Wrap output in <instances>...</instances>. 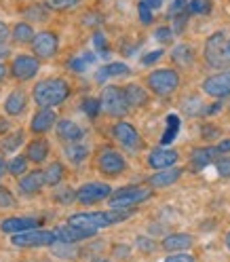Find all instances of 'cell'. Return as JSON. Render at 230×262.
I'll return each instance as SVG.
<instances>
[{"mask_svg":"<svg viewBox=\"0 0 230 262\" xmlns=\"http://www.w3.org/2000/svg\"><path fill=\"white\" fill-rule=\"evenodd\" d=\"M131 216L129 209H112V211H83V214H74L70 216V224L80 226V228H87V231L97 233L100 228H106L110 224H117L123 222Z\"/></svg>","mask_w":230,"mask_h":262,"instance_id":"cell-1","label":"cell"},{"mask_svg":"<svg viewBox=\"0 0 230 262\" xmlns=\"http://www.w3.org/2000/svg\"><path fill=\"white\" fill-rule=\"evenodd\" d=\"M32 95L40 108H55L65 102V97L70 95V87L63 78H44L34 87Z\"/></svg>","mask_w":230,"mask_h":262,"instance_id":"cell-2","label":"cell"},{"mask_svg":"<svg viewBox=\"0 0 230 262\" xmlns=\"http://www.w3.org/2000/svg\"><path fill=\"white\" fill-rule=\"evenodd\" d=\"M150 194H152V190L140 188V186L119 188L117 192L110 194V207L112 209H129V207H133V205H140L146 199H150Z\"/></svg>","mask_w":230,"mask_h":262,"instance_id":"cell-3","label":"cell"},{"mask_svg":"<svg viewBox=\"0 0 230 262\" xmlns=\"http://www.w3.org/2000/svg\"><path fill=\"white\" fill-rule=\"evenodd\" d=\"M100 104H102V110L110 117H125L127 110H129V104H127V97H125V91L119 89V87H106L102 91V97H100Z\"/></svg>","mask_w":230,"mask_h":262,"instance_id":"cell-4","label":"cell"},{"mask_svg":"<svg viewBox=\"0 0 230 262\" xmlns=\"http://www.w3.org/2000/svg\"><path fill=\"white\" fill-rule=\"evenodd\" d=\"M148 87H150L156 95H169L179 87V74L171 68L154 70L150 76H148Z\"/></svg>","mask_w":230,"mask_h":262,"instance_id":"cell-5","label":"cell"},{"mask_svg":"<svg viewBox=\"0 0 230 262\" xmlns=\"http://www.w3.org/2000/svg\"><path fill=\"white\" fill-rule=\"evenodd\" d=\"M13 245L17 248H44V245H53L57 243V233L53 231H24V233H15L13 235Z\"/></svg>","mask_w":230,"mask_h":262,"instance_id":"cell-6","label":"cell"},{"mask_svg":"<svg viewBox=\"0 0 230 262\" xmlns=\"http://www.w3.org/2000/svg\"><path fill=\"white\" fill-rule=\"evenodd\" d=\"M226 34L224 32H216V34H211L209 40L205 42V59L209 66L213 68H222L226 66Z\"/></svg>","mask_w":230,"mask_h":262,"instance_id":"cell-7","label":"cell"},{"mask_svg":"<svg viewBox=\"0 0 230 262\" xmlns=\"http://www.w3.org/2000/svg\"><path fill=\"white\" fill-rule=\"evenodd\" d=\"M112 194V188L108 184H102V182H91V184H85L80 186L78 192H76V199L85 205H91V203H97V201H104Z\"/></svg>","mask_w":230,"mask_h":262,"instance_id":"cell-8","label":"cell"},{"mask_svg":"<svg viewBox=\"0 0 230 262\" xmlns=\"http://www.w3.org/2000/svg\"><path fill=\"white\" fill-rule=\"evenodd\" d=\"M112 136L121 146H125V148H129V150H135L142 146V140H140V134L135 131V127L125 123V121H121V123H117L112 127Z\"/></svg>","mask_w":230,"mask_h":262,"instance_id":"cell-9","label":"cell"},{"mask_svg":"<svg viewBox=\"0 0 230 262\" xmlns=\"http://www.w3.org/2000/svg\"><path fill=\"white\" fill-rule=\"evenodd\" d=\"M38 68H40V63H38L36 57L19 55V57H15L13 63H11V74L17 80H30V78L36 76Z\"/></svg>","mask_w":230,"mask_h":262,"instance_id":"cell-10","label":"cell"},{"mask_svg":"<svg viewBox=\"0 0 230 262\" xmlns=\"http://www.w3.org/2000/svg\"><path fill=\"white\" fill-rule=\"evenodd\" d=\"M32 51L36 53V57L49 59L57 53V34L53 32H40V34L34 36L32 40Z\"/></svg>","mask_w":230,"mask_h":262,"instance_id":"cell-11","label":"cell"},{"mask_svg":"<svg viewBox=\"0 0 230 262\" xmlns=\"http://www.w3.org/2000/svg\"><path fill=\"white\" fill-rule=\"evenodd\" d=\"M203 91L211 97H230V70L209 76L203 83Z\"/></svg>","mask_w":230,"mask_h":262,"instance_id":"cell-12","label":"cell"},{"mask_svg":"<svg viewBox=\"0 0 230 262\" xmlns=\"http://www.w3.org/2000/svg\"><path fill=\"white\" fill-rule=\"evenodd\" d=\"M97 167H100L102 173H108V176H119L125 171L127 163L125 159L117 152V150H104L97 159Z\"/></svg>","mask_w":230,"mask_h":262,"instance_id":"cell-13","label":"cell"},{"mask_svg":"<svg viewBox=\"0 0 230 262\" xmlns=\"http://www.w3.org/2000/svg\"><path fill=\"white\" fill-rule=\"evenodd\" d=\"M57 241H63V243H78L83 239H89L93 237L95 233L93 231H87V228H80V226H74V224H65V226H59L57 228Z\"/></svg>","mask_w":230,"mask_h":262,"instance_id":"cell-14","label":"cell"},{"mask_svg":"<svg viewBox=\"0 0 230 262\" xmlns=\"http://www.w3.org/2000/svg\"><path fill=\"white\" fill-rule=\"evenodd\" d=\"M175 161H177V152L169 148H154L150 157H148V163L154 169H169L175 165Z\"/></svg>","mask_w":230,"mask_h":262,"instance_id":"cell-15","label":"cell"},{"mask_svg":"<svg viewBox=\"0 0 230 262\" xmlns=\"http://www.w3.org/2000/svg\"><path fill=\"white\" fill-rule=\"evenodd\" d=\"M55 121H57L55 112H53L51 108H42V110H38V112L34 114V117H32L30 129L34 131V134H44V131H49V129L55 125Z\"/></svg>","mask_w":230,"mask_h":262,"instance_id":"cell-16","label":"cell"},{"mask_svg":"<svg viewBox=\"0 0 230 262\" xmlns=\"http://www.w3.org/2000/svg\"><path fill=\"white\" fill-rule=\"evenodd\" d=\"M36 220L34 218H7L0 222V228H3L5 233H24V231H32V228H36Z\"/></svg>","mask_w":230,"mask_h":262,"instance_id":"cell-17","label":"cell"},{"mask_svg":"<svg viewBox=\"0 0 230 262\" xmlns=\"http://www.w3.org/2000/svg\"><path fill=\"white\" fill-rule=\"evenodd\" d=\"M26 104H28L26 93L21 89H15L5 100V110H7V114H11V117H19V114L26 110Z\"/></svg>","mask_w":230,"mask_h":262,"instance_id":"cell-18","label":"cell"},{"mask_svg":"<svg viewBox=\"0 0 230 262\" xmlns=\"http://www.w3.org/2000/svg\"><path fill=\"white\" fill-rule=\"evenodd\" d=\"M57 136L59 140L63 142H80V138H83V129H80L74 121H68V119H61L57 123Z\"/></svg>","mask_w":230,"mask_h":262,"instance_id":"cell-19","label":"cell"},{"mask_svg":"<svg viewBox=\"0 0 230 262\" xmlns=\"http://www.w3.org/2000/svg\"><path fill=\"white\" fill-rule=\"evenodd\" d=\"M42 184H47V180H44V171H30L28 176H24L19 180V188L21 192L26 194H34L42 188Z\"/></svg>","mask_w":230,"mask_h":262,"instance_id":"cell-20","label":"cell"},{"mask_svg":"<svg viewBox=\"0 0 230 262\" xmlns=\"http://www.w3.org/2000/svg\"><path fill=\"white\" fill-rule=\"evenodd\" d=\"M179 176H182V169L179 167H169L167 171H158L150 178V186L152 188H165V186H171L173 182H177Z\"/></svg>","mask_w":230,"mask_h":262,"instance_id":"cell-21","label":"cell"},{"mask_svg":"<svg viewBox=\"0 0 230 262\" xmlns=\"http://www.w3.org/2000/svg\"><path fill=\"white\" fill-rule=\"evenodd\" d=\"M26 157H28V161H32V163H36V165H38V163H42L49 157V144L42 138H36L34 142L28 144Z\"/></svg>","mask_w":230,"mask_h":262,"instance_id":"cell-22","label":"cell"},{"mask_svg":"<svg viewBox=\"0 0 230 262\" xmlns=\"http://www.w3.org/2000/svg\"><path fill=\"white\" fill-rule=\"evenodd\" d=\"M192 245V237L186 235V233H175V235H169L163 241V248L167 252H179V250H188Z\"/></svg>","mask_w":230,"mask_h":262,"instance_id":"cell-23","label":"cell"},{"mask_svg":"<svg viewBox=\"0 0 230 262\" xmlns=\"http://www.w3.org/2000/svg\"><path fill=\"white\" fill-rule=\"evenodd\" d=\"M125 97H127V104L135 106V108L148 104V93L140 85H127L125 87Z\"/></svg>","mask_w":230,"mask_h":262,"instance_id":"cell-24","label":"cell"},{"mask_svg":"<svg viewBox=\"0 0 230 262\" xmlns=\"http://www.w3.org/2000/svg\"><path fill=\"white\" fill-rule=\"evenodd\" d=\"M216 152H218V146H216V148H196V150L192 152L190 161H192V165H194L196 169H203V167H207L209 163L213 161Z\"/></svg>","mask_w":230,"mask_h":262,"instance_id":"cell-25","label":"cell"},{"mask_svg":"<svg viewBox=\"0 0 230 262\" xmlns=\"http://www.w3.org/2000/svg\"><path fill=\"white\" fill-rule=\"evenodd\" d=\"M34 30H32V26L28 24H17L13 28V40L19 42V45H26V42H32L34 40Z\"/></svg>","mask_w":230,"mask_h":262,"instance_id":"cell-26","label":"cell"},{"mask_svg":"<svg viewBox=\"0 0 230 262\" xmlns=\"http://www.w3.org/2000/svg\"><path fill=\"white\" fill-rule=\"evenodd\" d=\"M129 72V68L125 63H121V61H114V63H108V66H104V68L97 72V80H106L108 76H121V74H127Z\"/></svg>","mask_w":230,"mask_h":262,"instance_id":"cell-27","label":"cell"},{"mask_svg":"<svg viewBox=\"0 0 230 262\" xmlns=\"http://www.w3.org/2000/svg\"><path fill=\"white\" fill-rule=\"evenodd\" d=\"M89 155V148L83 144H78V142H72L68 148H65V159H68L70 163H80V161H85Z\"/></svg>","mask_w":230,"mask_h":262,"instance_id":"cell-28","label":"cell"},{"mask_svg":"<svg viewBox=\"0 0 230 262\" xmlns=\"http://www.w3.org/2000/svg\"><path fill=\"white\" fill-rule=\"evenodd\" d=\"M21 144H24V131H15V134L3 138V142H0V150L3 152H15Z\"/></svg>","mask_w":230,"mask_h":262,"instance_id":"cell-29","label":"cell"},{"mask_svg":"<svg viewBox=\"0 0 230 262\" xmlns=\"http://www.w3.org/2000/svg\"><path fill=\"white\" fill-rule=\"evenodd\" d=\"M63 178V165L61 163H51L47 169H44V180L49 186H57Z\"/></svg>","mask_w":230,"mask_h":262,"instance_id":"cell-30","label":"cell"},{"mask_svg":"<svg viewBox=\"0 0 230 262\" xmlns=\"http://www.w3.org/2000/svg\"><path fill=\"white\" fill-rule=\"evenodd\" d=\"M177 131H179V117H175V114H169L167 117V129H165V134H163L160 142L163 144H171L177 136Z\"/></svg>","mask_w":230,"mask_h":262,"instance_id":"cell-31","label":"cell"},{"mask_svg":"<svg viewBox=\"0 0 230 262\" xmlns=\"http://www.w3.org/2000/svg\"><path fill=\"white\" fill-rule=\"evenodd\" d=\"M7 169H9V173L15 176V178L24 176V173L28 171V157H15V159L9 163V165H7Z\"/></svg>","mask_w":230,"mask_h":262,"instance_id":"cell-32","label":"cell"},{"mask_svg":"<svg viewBox=\"0 0 230 262\" xmlns=\"http://www.w3.org/2000/svg\"><path fill=\"white\" fill-rule=\"evenodd\" d=\"M173 59L177 63H182V66H188L192 61V49L186 47V45H179L175 47V51H173Z\"/></svg>","mask_w":230,"mask_h":262,"instance_id":"cell-33","label":"cell"},{"mask_svg":"<svg viewBox=\"0 0 230 262\" xmlns=\"http://www.w3.org/2000/svg\"><path fill=\"white\" fill-rule=\"evenodd\" d=\"M59 245H55L53 243V254H57L59 258H76V250L74 248H70V245H74V243H63V241H57Z\"/></svg>","mask_w":230,"mask_h":262,"instance_id":"cell-34","label":"cell"},{"mask_svg":"<svg viewBox=\"0 0 230 262\" xmlns=\"http://www.w3.org/2000/svg\"><path fill=\"white\" fill-rule=\"evenodd\" d=\"M209 11H211L209 0H190L188 3V13H192V15H203Z\"/></svg>","mask_w":230,"mask_h":262,"instance_id":"cell-35","label":"cell"},{"mask_svg":"<svg viewBox=\"0 0 230 262\" xmlns=\"http://www.w3.org/2000/svg\"><path fill=\"white\" fill-rule=\"evenodd\" d=\"M80 3V0H47V7L53 9V11H65V9H72Z\"/></svg>","mask_w":230,"mask_h":262,"instance_id":"cell-36","label":"cell"},{"mask_svg":"<svg viewBox=\"0 0 230 262\" xmlns=\"http://www.w3.org/2000/svg\"><path fill=\"white\" fill-rule=\"evenodd\" d=\"M83 110L89 114L91 119H95V117H97V112L102 110V104L97 102V100H93V97H89V100H85V102H83Z\"/></svg>","mask_w":230,"mask_h":262,"instance_id":"cell-37","label":"cell"},{"mask_svg":"<svg viewBox=\"0 0 230 262\" xmlns=\"http://www.w3.org/2000/svg\"><path fill=\"white\" fill-rule=\"evenodd\" d=\"M137 15H140V19H142V24H152V9L150 7H148L146 3H144V0H142V3L137 5Z\"/></svg>","mask_w":230,"mask_h":262,"instance_id":"cell-38","label":"cell"},{"mask_svg":"<svg viewBox=\"0 0 230 262\" xmlns=\"http://www.w3.org/2000/svg\"><path fill=\"white\" fill-rule=\"evenodd\" d=\"M93 45H95V49L100 51L102 55H106L108 53V45H106V36L102 34V32H95L93 34Z\"/></svg>","mask_w":230,"mask_h":262,"instance_id":"cell-39","label":"cell"},{"mask_svg":"<svg viewBox=\"0 0 230 262\" xmlns=\"http://www.w3.org/2000/svg\"><path fill=\"white\" fill-rule=\"evenodd\" d=\"M0 207H15V196L5 186H0Z\"/></svg>","mask_w":230,"mask_h":262,"instance_id":"cell-40","label":"cell"},{"mask_svg":"<svg viewBox=\"0 0 230 262\" xmlns=\"http://www.w3.org/2000/svg\"><path fill=\"white\" fill-rule=\"evenodd\" d=\"M74 196H76V194H74L70 188H57V192H55V199H57L59 203H70Z\"/></svg>","mask_w":230,"mask_h":262,"instance_id":"cell-41","label":"cell"},{"mask_svg":"<svg viewBox=\"0 0 230 262\" xmlns=\"http://www.w3.org/2000/svg\"><path fill=\"white\" fill-rule=\"evenodd\" d=\"M184 9L188 11V3H186V0H173L169 15H171V17H177V15H182V13H184Z\"/></svg>","mask_w":230,"mask_h":262,"instance_id":"cell-42","label":"cell"},{"mask_svg":"<svg viewBox=\"0 0 230 262\" xmlns=\"http://www.w3.org/2000/svg\"><path fill=\"white\" fill-rule=\"evenodd\" d=\"M154 36H156V40H160V42H167V40H171V36H173V30L167 28V26H163V28H158V30L154 32Z\"/></svg>","mask_w":230,"mask_h":262,"instance_id":"cell-43","label":"cell"},{"mask_svg":"<svg viewBox=\"0 0 230 262\" xmlns=\"http://www.w3.org/2000/svg\"><path fill=\"white\" fill-rule=\"evenodd\" d=\"M87 63H89V59H87V57H76V59H72L68 66H70V68H72L74 72H85Z\"/></svg>","mask_w":230,"mask_h":262,"instance_id":"cell-44","label":"cell"},{"mask_svg":"<svg viewBox=\"0 0 230 262\" xmlns=\"http://www.w3.org/2000/svg\"><path fill=\"white\" fill-rule=\"evenodd\" d=\"M216 169H218L220 176L228 178V176H230V159H220V161L216 163Z\"/></svg>","mask_w":230,"mask_h":262,"instance_id":"cell-45","label":"cell"},{"mask_svg":"<svg viewBox=\"0 0 230 262\" xmlns=\"http://www.w3.org/2000/svg\"><path fill=\"white\" fill-rule=\"evenodd\" d=\"M26 17H38V21H44V19H47V13H44L40 7H38V9L32 7V9L26 11Z\"/></svg>","mask_w":230,"mask_h":262,"instance_id":"cell-46","label":"cell"},{"mask_svg":"<svg viewBox=\"0 0 230 262\" xmlns=\"http://www.w3.org/2000/svg\"><path fill=\"white\" fill-rule=\"evenodd\" d=\"M160 55H163V51H152V53H148V55L142 59V63H144V66H150V63L158 61V59H160Z\"/></svg>","mask_w":230,"mask_h":262,"instance_id":"cell-47","label":"cell"},{"mask_svg":"<svg viewBox=\"0 0 230 262\" xmlns=\"http://www.w3.org/2000/svg\"><path fill=\"white\" fill-rule=\"evenodd\" d=\"M165 262H194V258L188 254H175V256H169Z\"/></svg>","mask_w":230,"mask_h":262,"instance_id":"cell-48","label":"cell"},{"mask_svg":"<svg viewBox=\"0 0 230 262\" xmlns=\"http://www.w3.org/2000/svg\"><path fill=\"white\" fill-rule=\"evenodd\" d=\"M7 36H9V28H7L3 21H0V45L7 40Z\"/></svg>","mask_w":230,"mask_h":262,"instance_id":"cell-49","label":"cell"},{"mask_svg":"<svg viewBox=\"0 0 230 262\" xmlns=\"http://www.w3.org/2000/svg\"><path fill=\"white\" fill-rule=\"evenodd\" d=\"M218 152H230V140H224L222 144H218Z\"/></svg>","mask_w":230,"mask_h":262,"instance_id":"cell-50","label":"cell"},{"mask_svg":"<svg viewBox=\"0 0 230 262\" xmlns=\"http://www.w3.org/2000/svg\"><path fill=\"white\" fill-rule=\"evenodd\" d=\"M95 24H100L95 15H85V26H95Z\"/></svg>","mask_w":230,"mask_h":262,"instance_id":"cell-51","label":"cell"},{"mask_svg":"<svg viewBox=\"0 0 230 262\" xmlns=\"http://www.w3.org/2000/svg\"><path fill=\"white\" fill-rule=\"evenodd\" d=\"M144 3L150 7V9H160V5H163V0H144Z\"/></svg>","mask_w":230,"mask_h":262,"instance_id":"cell-52","label":"cell"},{"mask_svg":"<svg viewBox=\"0 0 230 262\" xmlns=\"http://www.w3.org/2000/svg\"><path fill=\"white\" fill-rule=\"evenodd\" d=\"M137 245H140V248H142V250H150V248H152V245H150V243H148L146 239H140V241H137Z\"/></svg>","mask_w":230,"mask_h":262,"instance_id":"cell-53","label":"cell"},{"mask_svg":"<svg viewBox=\"0 0 230 262\" xmlns=\"http://www.w3.org/2000/svg\"><path fill=\"white\" fill-rule=\"evenodd\" d=\"M5 76H7V68H5V63L0 61V80H3Z\"/></svg>","mask_w":230,"mask_h":262,"instance_id":"cell-54","label":"cell"},{"mask_svg":"<svg viewBox=\"0 0 230 262\" xmlns=\"http://www.w3.org/2000/svg\"><path fill=\"white\" fill-rule=\"evenodd\" d=\"M226 63H230V38L226 42Z\"/></svg>","mask_w":230,"mask_h":262,"instance_id":"cell-55","label":"cell"},{"mask_svg":"<svg viewBox=\"0 0 230 262\" xmlns=\"http://www.w3.org/2000/svg\"><path fill=\"white\" fill-rule=\"evenodd\" d=\"M5 169H7V163L0 159V178H3V173H5Z\"/></svg>","mask_w":230,"mask_h":262,"instance_id":"cell-56","label":"cell"},{"mask_svg":"<svg viewBox=\"0 0 230 262\" xmlns=\"http://www.w3.org/2000/svg\"><path fill=\"white\" fill-rule=\"evenodd\" d=\"M7 53H9L7 49H5V47H0V57H7Z\"/></svg>","mask_w":230,"mask_h":262,"instance_id":"cell-57","label":"cell"},{"mask_svg":"<svg viewBox=\"0 0 230 262\" xmlns=\"http://www.w3.org/2000/svg\"><path fill=\"white\" fill-rule=\"evenodd\" d=\"M226 245H228V250H230V231H228V235H226Z\"/></svg>","mask_w":230,"mask_h":262,"instance_id":"cell-58","label":"cell"},{"mask_svg":"<svg viewBox=\"0 0 230 262\" xmlns=\"http://www.w3.org/2000/svg\"><path fill=\"white\" fill-rule=\"evenodd\" d=\"M93 262H110V260H93Z\"/></svg>","mask_w":230,"mask_h":262,"instance_id":"cell-59","label":"cell"},{"mask_svg":"<svg viewBox=\"0 0 230 262\" xmlns=\"http://www.w3.org/2000/svg\"><path fill=\"white\" fill-rule=\"evenodd\" d=\"M38 262H49V260H38Z\"/></svg>","mask_w":230,"mask_h":262,"instance_id":"cell-60","label":"cell"}]
</instances>
